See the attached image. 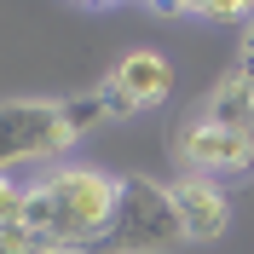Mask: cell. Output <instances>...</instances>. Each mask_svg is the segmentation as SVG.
<instances>
[{"label":"cell","mask_w":254,"mask_h":254,"mask_svg":"<svg viewBox=\"0 0 254 254\" xmlns=\"http://www.w3.org/2000/svg\"><path fill=\"white\" fill-rule=\"evenodd\" d=\"M116 190H122V179L104 174V168H52L41 185H29L23 220L41 225L64 254H81L104 225H110Z\"/></svg>","instance_id":"obj_1"},{"label":"cell","mask_w":254,"mask_h":254,"mask_svg":"<svg viewBox=\"0 0 254 254\" xmlns=\"http://www.w3.org/2000/svg\"><path fill=\"white\" fill-rule=\"evenodd\" d=\"M179 243H185V225H179L174 190L133 174L116 190L110 225H104L81 254H162V249H179Z\"/></svg>","instance_id":"obj_2"},{"label":"cell","mask_w":254,"mask_h":254,"mask_svg":"<svg viewBox=\"0 0 254 254\" xmlns=\"http://www.w3.org/2000/svg\"><path fill=\"white\" fill-rule=\"evenodd\" d=\"M69 144L75 139H69L58 104H47V98H12V104H0V174H12L23 162H52Z\"/></svg>","instance_id":"obj_3"},{"label":"cell","mask_w":254,"mask_h":254,"mask_svg":"<svg viewBox=\"0 0 254 254\" xmlns=\"http://www.w3.org/2000/svg\"><path fill=\"white\" fill-rule=\"evenodd\" d=\"M174 150H179V162H185L190 174H202V179H249L254 174V139L249 133H225V127H214V122H185L174 133Z\"/></svg>","instance_id":"obj_4"},{"label":"cell","mask_w":254,"mask_h":254,"mask_svg":"<svg viewBox=\"0 0 254 254\" xmlns=\"http://www.w3.org/2000/svg\"><path fill=\"white\" fill-rule=\"evenodd\" d=\"M98 93H104L110 116H133V110H150V104H162L174 93V69H168L162 52H127Z\"/></svg>","instance_id":"obj_5"},{"label":"cell","mask_w":254,"mask_h":254,"mask_svg":"<svg viewBox=\"0 0 254 254\" xmlns=\"http://www.w3.org/2000/svg\"><path fill=\"white\" fill-rule=\"evenodd\" d=\"M174 208H179V225H185V243H214L225 237V225H231V202H225V190L202 174H185L174 179Z\"/></svg>","instance_id":"obj_6"},{"label":"cell","mask_w":254,"mask_h":254,"mask_svg":"<svg viewBox=\"0 0 254 254\" xmlns=\"http://www.w3.org/2000/svg\"><path fill=\"white\" fill-rule=\"evenodd\" d=\"M202 122L225 127V133H249V139H254V81L243 75V69H231V75H225L220 87L208 93Z\"/></svg>","instance_id":"obj_7"},{"label":"cell","mask_w":254,"mask_h":254,"mask_svg":"<svg viewBox=\"0 0 254 254\" xmlns=\"http://www.w3.org/2000/svg\"><path fill=\"white\" fill-rule=\"evenodd\" d=\"M64 110V127H69V139H81V133H93L104 116H110V104H104V93H75L58 104Z\"/></svg>","instance_id":"obj_8"},{"label":"cell","mask_w":254,"mask_h":254,"mask_svg":"<svg viewBox=\"0 0 254 254\" xmlns=\"http://www.w3.org/2000/svg\"><path fill=\"white\" fill-rule=\"evenodd\" d=\"M0 254H64V249L41 231V225L17 220V225H0Z\"/></svg>","instance_id":"obj_9"},{"label":"cell","mask_w":254,"mask_h":254,"mask_svg":"<svg viewBox=\"0 0 254 254\" xmlns=\"http://www.w3.org/2000/svg\"><path fill=\"white\" fill-rule=\"evenodd\" d=\"M23 208H29V185L12 179V174H0V225H17Z\"/></svg>","instance_id":"obj_10"},{"label":"cell","mask_w":254,"mask_h":254,"mask_svg":"<svg viewBox=\"0 0 254 254\" xmlns=\"http://www.w3.org/2000/svg\"><path fill=\"white\" fill-rule=\"evenodd\" d=\"M196 17H214V23H254V0H202Z\"/></svg>","instance_id":"obj_11"},{"label":"cell","mask_w":254,"mask_h":254,"mask_svg":"<svg viewBox=\"0 0 254 254\" xmlns=\"http://www.w3.org/2000/svg\"><path fill=\"white\" fill-rule=\"evenodd\" d=\"M144 6H162V12H185V0H144Z\"/></svg>","instance_id":"obj_12"},{"label":"cell","mask_w":254,"mask_h":254,"mask_svg":"<svg viewBox=\"0 0 254 254\" xmlns=\"http://www.w3.org/2000/svg\"><path fill=\"white\" fill-rule=\"evenodd\" d=\"M81 6H110V0H81Z\"/></svg>","instance_id":"obj_13"}]
</instances>
